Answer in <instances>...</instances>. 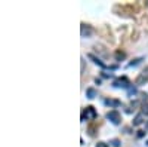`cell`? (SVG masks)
Listing matches in <instances>:
<instances>
[{"instance_id":"e0dca14e","label":"cell","mask_w":148,"mask_h":147,"mask_svg":"<svg viewBox=\"0 0 148 147\" xmlns=\"http://www.w3.org/2000/svg\"><path fill=\"white\" fill-rule=\"evenodd\" d=\"M145 128H147V129H148V120H147V124H145Z\"/></svg>"},{"instance_id":"7a4b0ae2","label":"cell","mask_w":148,"mask_h":147,"mask_svg":"<svg viewBox=\"0 0 148 147\" xmlns=\"http://www.w3.org/2000/svg\"><path fill=\"white\" fill-rule=\"evenodd\" d=\"M113 86H114V88H125V89H127V88L130 86V82H129V79H127L126 76L117 77V79L113 82Z\"/></svg>"},{"instance_id":"8992f818","label":"cell","mask_w":148,"mask_h":147,"mask_svg":"<svg viewBox=\"0 0 148 147\" xmlns=\"http://www.w3.org/2000/svg\"><path fill=\"white\" fill-rule=\"evenodd\" d=\"M89 58H90V59H92V61H93V63H95V64H96V66H99V67H101V68H107V66H105V64H104V63H102V61H101V59H99V58H96V57H95V55H92V54H89Z\"/></svg>"},{"instance_id":"ac0fdd59","label":"cell","mask_w":148,"mask_h":147,"mask_svg":"<svg viewBox=\"0 0 148 147\" xmlns=\"http://www.w3.org/2000/svg\"><path fill=\"white\" fill-rule=\"evenodd\" d=\"M147 146H148V140H147Z\"/></svg>"},{"instance_id":"7c38bea8","label":"cell","mask_w":148,"mask_h":147,"mask_svg":"<svg viewBox=\"0 0 148 147\" xmlns=\"http://www.w3.org/2000/svg\"><path fill=\"white\" fill-rule=\"evenodd\" d=\"M142 115L144 116H148V103H144L142 104Z\"/></svg>"},{"instance_id":"ba28073f","label":"cell","mask_w":148,"mask_h":147,"mask_svg":"<svg viewBox=\"0 0 148 147\" xmlns=\"http://www.w3.org/2000/svg\"><path fill=\"white\" fill-rule=\"evenodd\" d=\"M86 97H88L89 100H93V98L96 97V89L95 88H88L86 89Z\"/></svg>"},{"instance_id":"6da1fadb","label":"cell","mask_w":148,"mask_h":147,"mask_svg":"<svg viewBox=\"0 0 148 147\" xmlns=\"http://www.w3.org/2000/svg\"><path fill=\"white\" fill-rule=\"evenodd\" d=\"M96 116H98L96 110H95L92 106H89V107L84 108V112H83V115H82V120H86V119L93 120V119H96Z\"/></svg>"},{"instance_id":"4fadbf2b","label":"cell","mask_w":148,"mask_h":147,"mask_svg":"<svg viewBox=\"0 0 148 147\" xmlns=\"http://www.w3.org/2000/svg\"><path fill=\"white\" fill-rule=\"evenodd\" d=\"M127 92H129V95L132 97V95H135V94H136V88H135V86H132V85H130V86L127 88Z\"/></svg>"},{"instance_id":"9c48e42d","label":"cell","mask_w":148,"mask_h":147,"mask_svg":"<svg viewBox=\"0 0 148 147\" xmlns=\"http://www.w3.org/2000/svg\"><path fill=\"white\" fill-rule=\"evenodd\" d=\"M114 57H116V59H117V61H121V59H125V58H126V54L123 52V51H116Z\"/></svg>"},{"instance_id":"5b68a950","label":"cell","mask_w":148,"mask_h":147,"mask_svg":"<svg viewBox=\"0 0 148 147\" xmlns=\"http://www.w3.org/2000/svg\"><path fill=\"white\" fill-rule=\"evenodd\" d=\"M90 34H92V28L88 27V26H84V24H82V36L83 37H89Z\"/></svg>"},{"instance_id":"3957f363","label":"cell","mask_w":148,"mask_h":147,"mask_svg":"<svg viewBox=\"0 0 148 147\" xmlns=\"http://www.w3.org/2000/svg\"><path fill=\"white\" fill-rule=\"evenodd\" d=\"M107 119L111 122V124L119 125V124H120V120H121V116H120V113L117 112V110H111V112L107 113Z\"/></svg>"},{"instance_id":"30bf717a","label":"cell","mask_w":148,"mask_h":147,"mask_svg":"<svg viewBox=\"0 0 148 147\" xmlns=\"http://www.w3.org/2000/svg\"><path fill=\"white\" fill-rule=\"evenodd\" d=\"M105 104H107V106L117 107V106H120V101H117V100H105Z\"/></svg>"},{"instance_id":"277c9868","label":"cell","mask_w":148,"mask_h":147,"mask_svg":"<svg viewBox=\"0 0 148 147\" xmlns=\"http://www.w3.org/2000/svg\"><path fill=\"white\" fill-rule=\"evenodd\" d=\"M147 82H148V73H141V75L136 77V80H135V83L139 85V86L141 85H145Z\"/></svg>"},{"instance_id":"9a60e30c","label":"cell","mask_w":148,"mask_h":147,"mask_svg":"<svg viewBox=\"0 0 148 147\" xmlns=\"http://www.w3.org/2000/svg\"><path fill=\"white\" fill-rule=\"evenodd\" d=\"M95 147H108V144H105V143H102V141H99V143H98Z\"/></svg>"},{"instance_id":"8fae6325","label":"cell","mask_w":148,"mask_h":147,"mask_svg":"<svg viewBox=\"0 0 148 147\" xmlns=\"http://www.w3.org/2000/svg\"><path fill=\"white\" fill-rule=\"evenodd\" d=\"M110 144L113 146V147H120V144H121V143H120V140H119V138H114V140H111V141H110Z\"/></svg>"},{"instance_id":"2e32d148","label":"cell","mask_w":148,"mask_h":147,"mask_svg":"<svg viewBox=\"0 0 148 147\" xmlns=\"http://www.w3.org/2000/svg\"><path fill=\"white\" fill-rule=\"evenodd\" d=\"M144 135H145V132H144V131H138V138H142Z\"/></svg>"},{"instance_id":"5bb4252c","label":"cell","mask_w":148,"mask_h":147,"mask_svg":"<svg viewBox=\"0 0 148 147\" xmlns=\"http://www.w3.org/2000/svg\"><path fill=\"white\" fill-rule=\"evenodd\" d=\"M141 61H142V58H136V59H133V61H132V63L129 64V67H133V66H136V64H139V63H141Z\"/></svg>"},{"instance_id":"52a82bcc","label":"cell","mask_w":148,"mask_h":147,"mask_svg":"<svg viewBox=\"0 0 148 147\" xmlns=\"http://www.w3.org/2000/svg\"><path fill=\"white\" fill-rule=\"evenodd\" d=\"M142 122H144V115L139 113V115L135 116V119H133V126H139V125H142Z\"/></svg>"}]
</instances>
